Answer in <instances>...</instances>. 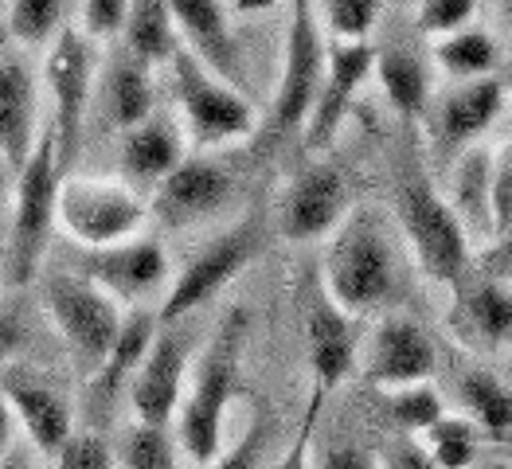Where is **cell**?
Here are the masks:
<instances>
[{
	"label": "cell",
	"instance_id": "obj_1",
	"mask_svg": "<svg viewBox=\"0 0 512 469\" xmlns=\"http://www.w3.org/2000/svg\"><path fill=\"white\" fill-rule=\"evenodd\" d=\"M325 294L348 317L376 313L399 298V255L380 212L364 208L337 227L325 255Z\"/></svg>",
	"mask_w": 512,
	"mask_h": 469
},
{
	"label": "cell",
	"instance_id": "obj_2",
	"mask_svg": "<svg viewBox=\"0 0 512 469\" xmlns=\"http://www.w3.org/2000/svg\"><path fill=\"white\" fill-rule=\"evenodd\" d=\"M243 341H247V309H231L219 321L212 344H208V352L192 376V391L180 407V446L200 466H212L219 458L223 415H227V403L239 387Z\"/></svg>",
	"mask_w": 512,
	"mask_h": 469
},
{
	"label": "cell",
	"instance_id": "obj_3",
	"mask_svg": "<svg viewBox=\"0 0 512 469\" xmlns=\"http://www.w3.org/2000/svg\"><path fill=\"white\" fill-rule=\"evenodd\" d=\"M395 208H399V223L411 239L419 266L434 282L462 286V274L470 266V239L458 215L450 212L446 196L434 192L423 176H407L395 192Z\"/></svg>",
	"mask_w": 512,
	"mask_h": 469
},
{
	"label": "cell",
	"instance_id": "obj_4",
	"mask_svg": "<svg viewBox=\"0 0 512 469\" xmlns=\"http://www.w3.org/2000/svg\"><path fill=\"white\" fill-rule=\"evenodd\" d=\"M16 223H12V247H8V278L16 286H24L47 247V235H51V223H55V196H59V184L63 176L55 169V133L47 129L28 165L16 172Z\"/></svg>",
	"mask_w": 512,
	"mask_h": 469
},
{
	"label": "cell",
	"instance_id": "obj_5",
	"mask_svg": "<svg viewBox=\"0 0 512 469\" xmlns=\"http://www.w3.org/2000/svg\"><path fill=\"white\" fill-rule=\"evenodd\" d=\"M172 75H176V98H180L188 133L200 145H227L255 133V110L243 98V90L219 83L188 47L172 55Z\"/></svg>",
	"mask_w": 512,
	"mask_h": 469
},
{
	"label": "cell",
	"instance_id": "obj_6",
	"mask_svg": "<svg viewBox=\"0 0 512 469\" xmlns=\"http://www.w3.org/2000/svg\"><path fill=\"white\" fill-rule=\"evenodd\" d=\"M47 305H51V317H55L67 348L75 352L83 376H98V368L106 364L110 348L122 333V313H118L114 298H106L86 278L55 274L47 282Z\"/></svg>",
	"mask_w": 512,
	"mask_h": 469
},
{
	"label": "cell",
	"instance_id": "obj_7",
	"mask_svg": "<svg viewBox=\"0 0 512 469\" xmlns=\"http://www.w3.org/2000/svg\"><path fill=\"white\" fill-rule=\"evenodd\" d=\"M55 215L63 219L71 239L86 243L90 251H106V247L126 243L145 223V204L118 184L67 176L55 196Z\"/></svg>",
	"mask_w": 512,
	"mask_h": 469
},
{
	"label": "cell",
	"instance_id": "obj_8",
	"mask_svg": "<svg viewBox=\"0 0 512 469\" xmlns=\"http://www.w3.org/2000/svg\"><path fill=\"white\" fill-rule=\"evenodd\" d=\"M90 75H94V47L83 32H59L47 55V83L55 94V169L67 180L79 157L86 102H90Z\"/></svg>",
	"mask_w": 512,
	"mask_h": 469
},
{
	"label": "cell",
	"instance_id": "obj_9",
	"mask_svg": "<svg viewBox=\"0 0 512 469\" xmlns=\"http://www.w3.org/2000/svg\"><path fill=\"white\" fill-rule=\"evenodd\" d=\"M290 36H286V67H282V86L274 98V133H290L309 122L317 94L325 83V43L317 32L313 4H294L290 8Z\"/></svg>",
	"mask_w": 512,
	"mask_h": 469
},
{
	"label": "cell",
	"instance_id": "obj_10",
	"mask_svg": "<svg viewBox=\"0 0 512 469\" xmlns=\"http://www.w3.org/2000/svg\"><path fill=\"white\" fill-rule=\"evenodd\" d=\"M258 219H243L239 227H231L227 235H219L215 243H208L200 255L184 266V274L176 278V286L169 290V298L161 305V321L176 325L180 317H188L192 309H200L212 298L219 286H227L258 251Z\"/></svg>",
	"mask_w": 512,
	"mask_h": 469
},
{
	"label": "cell",
	"instance_id": "obj_11",
	"mask_svg": "<svg viewBox=\"0 0 512 469\" xmlns=\"http://www.w3.org/2000/svg\"><path fill=\"white\" fill-rule=\"evenodd\" d=\"M188 333L169 325L161 337H153L141 368L133 372V387H129V399H133V415H137V427H153L165 430L180 407V395H184V376H188Z\"/></svg>",
	"mask_w": 512,
	"mask_h": 469
},
{
	"label": "cell",
	"instance_id": "obj_12",
	"mask_svg": "<svg viewBox=\"0 0 512 469\" xmlns=\"http://www.w3.org/2000/svg\"><path fill=\"white\" fill-rule=\"evenodd\" d=\"M235 192L231 172L208 157H184L176 169L157 184L153 212L165 227H196L227 208Z\"/></svg>",
	"mask_w": 512,
	"mask_h": 469
},
{
	"label": "cell",
	"instance_id": "obj_13",
	"mask_svg": "<svg viewBox=\"0 0 512 469\" xmlns=\"http://www.w3.org/2000/svg\"><path fill=\"white\" fill-rule=\"evenodd\" d=\"M372 63H376V47L364 43H329L325 47V83L317 94V106L305 122V137H309V149H325L341 122L348 118L356 94L364 79L372 75Z\"/></svg>",
	"mask_w": 512,
	"mask_h": 469
},
{
	"label": "cell",
	"instance_id": "obj_14",
	"mask_svg": "<svg viewBox=\"0 0 512 469\" xmlns=\"http://www.w3.org/2000/svg\"><path fill=\"white\" fill-rule=\"evenodd\" d=\"M348 212V184L337 165H313L290 184L282 200V235L294 243L337 231Z\"/></svg>",
	"mask_w": 512,
	"mask_h": 469
},
{
	"label": "cell",
	"instance_id": "obj_15",
	"mask_svg": "<svg viewBox=\"0 0 512 469\" xmlns=\"http://www.w3.org/2000/svg\"><path fill=\"white\" fill-rule=\"evenodd\" d=\"M169 12L176 32L188 40V51L212 71L219 83H227L231 90L247 86L243 55H239V43H235L231 24H227V4H215V0H172Z\"/></svg>",
	"mask_w": 512,
	"mask_h": 469
},
{
	"label": "cell",
	"instance_id": "obj_16",
	"mask_svg": "<svg viewBox=\"0 0 512 469\" xmlns=\"http://www.w3.org/2000/svg\"><path fill=\"white\" fill-rule=\"evenodd\" d=\"M165 274H169V258L165 247L153 239L118 243L83 258V278L106 298H145L165 282Z\"/></svg>",
	"mask_w": 512,
	"mask_h": 469
},
{
	"label": "cell",
	"instance_id": "obj_17",
	"mask_svg": "<svg viewBox=\"0 0 512 469\" xmlns=\"http://www.w3.org/2000/svg\"><path fill=\"white\" fill-rule=\"evenodd\" d=\"M0 399L12 403L16 419L28 427L32 442L47 450V454H59L71 438V407L67 399L55 391V387L40 380L36 372L28 368H0Z\"/></svg>",
	"mask_w": 512,
	"mask_h": 469
},
{
	"label": "cell",
	"instance_id": "obj_18",
	"mask_svg": "<svg viewBox=\"0 0 512 469\" xmlns=\"http://www.w3.org/2000/svg\"><path fill=\"white\" fill-rule=\"evenodd\" d=\"M430 376H434V344L415 321L391 317L372 333V344H368V380L372 384L403 391V387L427 384Z\"/></svg>",
	"mask_w": 512,
	"mask_h": 469
},
{
	"label": "cell",
	"instance_id": "obj_19",
	"mask_svg": "<svg viewBox=\"0 0 512 469\" xmlns=\"http://www.w3.org/2000/svg\"><path fill=\"white\" fill-rule=\"evenodd\" d=\"M356 344H360V333H356L352 317L341 313L325 290L309 294V301H305V348H309V364L317 376V391L337 387L352 372Z\"/></svg>",
	"mask_w": 512,
	"mask_h": 469
},
{
	"label": "cell",
	"instance_id": "obj_20",
	"mask_svg": "<svg viewBox=\"0 0 512 469\" xmlns=\"http://www.w3.org/2000/svg\"><path fill=\"white\" fill-rule=\"evenodd\" d=\"M36 149V83L20 59H0V161L20 172Z\"/></svg>",
	"mask_w": 512,
	"mask_h": 469
},
{
	"label": "cell",
	"instance_id": "obj_21",
	"mask_svg": "<svg viewBox=\"0 0 512 469\" xmlns=\"http://www.w3.org/2000/svg\"><path fill=\"white\" fill-rule=\"evenodd\" d=\"M505 106V83L501 79H473L454 86L438 106V141L442 149H462L477 133L493 126V118Z\"/></svg>",
	"mask_w": 512,
	"mask_h": 469
},
{
	"label": "cell",
	"instance_id": "obj_22",
	"mask_svg": "<svg viewBox=\"0 0 512 469\" xmlns=\"http://www.w3.org/2000/svg\"><path fill=\"white\" fill-rule=\"evenodd\" d=\"M489 169L493 153L485 145H470L450 172V212L458 215L466 239H493V212H489Z\"/></svg>",
	"mask_w": 512,
	"mask_h": 469
},
{
	"label": "cell",
	"instance_id": "obj_23",
	"mask_svg": "<svg viewBox=\"0 0 512 469\" xmlns=\"http://www.w3.org/2000/svg\"><path fill=\"white\" fill-rule=\"evenodd\" d=\"M454 290H458L454 325L466 341L485 344V348L512 341V294H505L497 282H473Z\"/></svg>",
	"mask_w": 512,
	"mask_h": 469
},
{
	"label": "cell",
	"instance_id": "obj_24",
	"mask_svg": "<svg viewBox=\"0 0 512 469\" xmlns=\"http://www.w3.org/2000/svg\"><path fill=\"white\" fill-rule=\"evenodd\" d=\"M180 161V129L169 118H149L122 141V172L137 184H161Z\"/></svg>",
	"mask_w": 512,
	"mask_h": 469
},
{
	"label": "cell",
	"instance_id": "obj_25",
	"mask_svg": "<svg viewBox=\"0 0 512 469\" xmlns=\"http://www.w3.org/2000/svg\"><path fill=\"white\" fill-rule=\"evenodd\" d=\"M102 102L114 126L137 129L141 122L153 118V86H149V67L137 63L133 55H118L106 67V86H102Z\"/></svg>",
	"mask_w": 512,
	"mask_h": 469
},
{
	"label": "cell",
	"instance_id": "obj_26",
	"mask_svg": "<svg viewBox=\"0 0 512 469\" xmlns=\"http://www.w3.org/2000/svg\"><path fill=\"white\" fill-rule=\"evenodd\" d=\"M126 55H133L137 63H172V55L184 47L180 43V32L172 24L169 4L161 0H137L129 4L126 16Z\"/></svg>",
	"mask_w": 512,
	"mask_h": 469
},
{
	"label": "cell",
	"instance_id": "obj_27",
	"mask_svg": "<svg viewBox=\"0 0 512 469\" xmlns=\"http://www.w3.org/2000/svg\"><path fill=\"white\" fill-rule=\"evenodd\" d=\"M372 71L380 75L391 106L403 114V118H419L427 110V67L415 51L407 47H387L376 51V63Z\"/></svg>",
	"mask_w": 512,
	"mask_h": 469
},
{
	"label": "cell",
	"instance_id": "obj_28",
	"mask_svg": "<svg viewBox=\"0 0 512 469\" xmlns=\"http://www.w3.org/2000/svg\"><path fill=\"white\" fill-rule=\"evenodd\" d=\"M157 321H153V313H145V309H137V313H129L126 321H122V333H118V341L110 348V356H106V364L98 368V376H94V387H98V395H118L122 384H126L129 376L141 368V360H145V352H149V344L157 337V329H153Z\"/></svg>",
	"mask_w": 512,
	"mask_h": 469
},
{
	"label": "cell",
	"instance_id": "obj_29",
	"mask_svg": "<svg viewBox=\"0 0 512 469\" xmlns=\"http://www.w3.org/2000/svg\"><path fill=\"white\" fill-rule=\"evenodd\" d=\"M458 395H462L470 419L485 430L489 438H497V442L509 438L512 434V391L501 384L493 372H485V368L466 372L462 384H458Z\"/></svg>",
	"mask_w": 512,
	"mask_h": 469
},
{
	"label": "cell",
	"instance_id": "obj_30",
	"mask_svg": "<svg viewBox=\"0 0 512 469\" xmlns=\"http://www.w3.org/2000/svg\"><path fill=\"white\" fill-rule=\"evenodd\" d=\"M434 59L450 79H481L497 67L501 51L489 32H454V36L438 40Z\"/></svg>",
	"mask_w": 512,
	"mask_h": 469
},
{
	"label": "cell",
	"instance_id": "obj_31",
	"mask_svg": "<svg viewBox=\"0 0 512 469\" xmlns=\"http://www.w3.org/2000/svg\"><path fill=\"white\" fill-rule=\"evenodd\" d=\"M427 446H430V466L434 469H473L477 462V438L466 419H438L427 430Z\"/></svg>",
	"mask_w": 512,
	"mask_h": 469
},
{
	"label": "cell",
	"instance_id": "obj_32",
	"mask_svg": "<svg viewBox=\"0 0 512 469\" xmlns=\"http://www.w3.org/2000/svg\"><path fill=\"white\" fill-rule=\"evenodd\" d=\"M114 469H176L172 458V438L165 430L153 427H129L122 434Z\"/></svg>",
	"mask_w": 512,
	"mask_h": 469
},
{
	"label": "cell",
	"instance_id": "obj_33",
	"mask_svg": "<svg viewBox=\"0 0 512 469\" xmlns=\"http://www.w3.org/2000/svg\"><path fill=\"white\" fill-rule=\"evenodd\" d=\"M67 4L59 0H16L4 8V28L20 43H43L63 24Z\"/></svg>",
	"mask_w": 512,
	"mask_h": 469
},
{
	"label": "cell",
	"instance_id": "obj_34",
	"mask_svg": "<svg viewBox=\"0 0 512 469\" xmlns=\"http://www.w3.org/2000/svg\"><path fill=\"white\" fill-rule=\"evenodd\" d=\"M380 4L372 0H329L321 4V16L333 32V43H364V36L376 28Z\"/></svg>",
	"mask_w": 512,
	"mask_h": 469
},
{
	"label": "cell",
	"instance_id": "obj_35",
	"mask_svg": "<svg viewBox=\"0 0 512 469\" xmlns=\"http://www.w3.org/2000/svg\"><path fill=\"white\" fill-rule=\"evenodd\" d=\"M391 419L403 430L427 434V430L442 419V399H438V391L430 384L403 387V391L391 395Z\"/></svg>",
	"mask_w": 512,
	"mask_h": 469
},
{
	"label": "cell",
	"instance_id": "obj_36",
	"mask_svg": "<svg viewBox=\"0 0 512 469\" xmlns=\"http://www.w3.org/2000/svg\"><path fill=\"white\" fill-rule=\"evenodd\" d=\"M270 442H274V419L266 411H258L255 419H251V427H247V434L223 458H215L208 469H262L266 454H270Z\"/></svg>",
	"mask_w": 512,
	"mask_h": 469
},
{
	"label": "cell",
	"instance_id": "obj_37",
	"mask_svg": "<svg viewBox=\"0 0 512 469\" xmlns=\"http://www.w3.org/2000/svg\"><path fill=\"white\" fill-rule=\"evenodd\" d=\"M489 212H493V239L512 231V137L493 153L489 169Z\"/></svg>",
	"mask_w": 512,
	"mask_h": 469
},
{
	"label": "cell",
	"instance_id": "obj_38",
	"mask_svg": "<svg viewBox=\"0 0 512 469\" xmlns=\"http://www.w3.org/2000/svg\"><path fill=\"white\" fill-rule=\"evenodd\" d=\"M473 12H477L473 0H427V4H419V28L446 40L454 32H466Z\"/></svg>",
	"mask_w": 512,
	"mask_h": 469
},
{
	"label": "cell",
	"instance_id": "obj_39",
	"mask_svg": "<svg viewBox=\"0 0 512 469\" xmlns=\"http://www.w3.org/2000/svg\"><path fill=\"white\" fill-rule=\"evenodd\" d=\"M55 469H114V454L98 434H71L55 454Z\"/></svg>",
	"mask_w": 512,
	"mask_h": 469
},
{
	"label": "cell",
	"instance_id": "obj_40",
	"mask_svg": "<svg viewBox=\"0 0 512 469\" xmlns=\"http://www.w3.org/2000/svg\"><path fill=\"white\" fill-rule=\"evenodd\" d=\"M129 4L126 0H90L83 4V28L90 36H114L126 28Z\"/></svg>",
	"mask_w": 512,
	"mask_h": 469
},
{
	"label": "cell",
	"instance_id": "obj_41",
	"mask_svg": "<svg viewBox=\"0 0 512 469\" xmlns=\"http://www.w3.org/2000/svg\"><path fill=\"white\" fill-rule=\"evenodd\" d=\"M321 395L325 391H313L309 411H305V423H301V434L294 438V446L282 454V462L274 469H309V442H313V423H317V411H321Z\"/></svg>",
	"mask_w": 512,
	"mask_h": 469
},
{
	"label": "cell",
	"instance_id": "obj_42",
	"mask_svg": "<svg viewBox=\"0 0 512 469\" xmlns=\"http://www.w3.org/2000/svg\"><path fill=\"white\" fill-rule=\"evenodd\" d=\"M380 469H434L427 458V450L415 442V438H399L391 450H387V458L380 462Z\"/></svg>",
	"mask_w": 512,
	"mask_h": 469
},
{
	"label": "cell",
	"instance_id": "obj_43",
	"mask_svg": "<svg viewBox=\"0 0 512 469\" xmlns=\"http://www.w3.org/2000/svg\"><path fill=\"white\" fill-rule=\"evenodd\" d=\"M317 469H380V462L360 446H337L317 462Z\"/></svg>",
	"mask_w": 512,
	"mask_h": 469
},
{
	"label": "cell",
	"instance_id": "obj_44",
	"mask_svg": "<svg viewBox=\"0 0 512 469\" xmlns=\"http://www.w3.org/2000/svg\"><path fill=\"white\" fill-rule=\"evenodd\" d=\"M489 262H493L497 270H505V274H512V231H509V235H501V243L493 247V255H489Z\"/></svg>",
	"mask_w": 512,
	"mask_h": 469
},
{
	"label": "cell",
	"instance_id": "obj_45",
	"mask_svg": "<svg viewBox=\"0 0 512 469\" xmlns=\"http://www.w3.org/2000/svg\"><path fill=\"white\" fill-rule=\"evenodd\" d=\"M12 344H16V325H12L8 317H0V364L8 360V352H12Z\"/></svg>",
	"mask_w": 512,
	"mask_h": 469
},
{
	"label": "cell",
	"instance_id": "obj_46",
	"mask_svg": "<svg viewBox=\"0 0 512 469\" xmlns=\"http://www.w3.org/2000/svg\"><path fill=\"white\" fill-rule=\"evenodd\" d=\"M12 442V411H8V403L0 399V450Z\"/></svg>",
	"mask_w": 512,
	"mask_h": 469
},
{
	"label": "cell",
	"instance_id": "obj_47",
	"mask_svg": "<svg viewBox=\"0 0 512 469\" xmlns=\"http://www.w3.org/2000/svg\"><path fill=\"white\" fill-rule=\"evenodd\" d=\"M4 180H8V169H4V161H0V200H4Z\"/></svg>",
	"mask_w": 512,
	"mask_h": 469
},
{
	"label": "cell",
	"instance_id": "obj_48",
	"mask_svg": "<svg viewBox=\"0 0 512 469\" xmlns=\"http://www.w3.org/2000/svg\"><path fill=\"white\" fill-rule=\"evenodd\" d=\"M473 469H509L505 462H485V466H473Z\"/></svg>",
	"mask_w": 512,
	"mask_h": 469
},
{
	"label": "cell",
	"instance_id": "obj_49",
	"mask_svg": "<svg viewBox=\"0 0 512 469\" xmlns=\"http://www.w3.org/2000/svg\"><path fill=\"white\" fill-rule=\"evenodd\" d=\"M8 469H24V462H12V466H8Z\"/></svg>",
	"mask_w": 512,
	"mask_h": 469
},
{
	"label": "cell",
	"instance_id": "obj_50",
	"mask_svg": "<svg viewBox=\"0 0 512 469\" xmlns=\"http://www.w3.org/2000/svg\"><path fill=\"white\" fill-rule=\"evenodd\" d=\"M509 438H512V434H509ZM509 438H501V442H509Z\"/></svg>",
	"mask_w": 512,
	"mask_h": 469
}]
</instances>
